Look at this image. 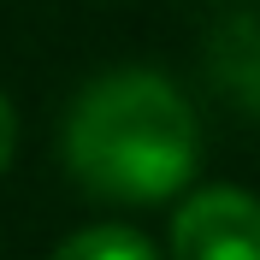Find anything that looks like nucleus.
<instances>
[{"label": "nucleus", "instance_id": "nucleus-1", "mask_svg": "<svg viewBox=\"0 0 260 260\" xmlns=\"http://www.w3.org/2000/svg\"><path fill=\"white\" fill-rule=\"evenodd\" d=\"M201 166L195 107L166 71L118 65L77 89L65 113V172L89 201L160 207Z\"/></svg>", "mask_w": 260, "mask_h": 260}, {"label": "nucleus", "instance_id": "nucleus-2", "mask_svg": "<svg viewBox=\"0 0 260 260\" xmlns=\"http://www.w3.org/2000/svg\"><path fill=\"white\" fill-rule=\"evenodd\" d=\"M172 260H260V195L237 183H213L178 201Z\"/></svg>", "mask_w": 260, "mask_h": 260}, {"label": "nucleus", "instance_id": "nucleus-3", "mask_svg": "<svg viewBox=\"0 0 260 260\" xmlns=\"http://www.w3.org/2000/svg\"><path fill=\"white\" fill-rule=\"evenodd\" d=\"M207 65H213L219 95H225L237 113L260 118V6H248V12H231L225 24L213 30Z\"/></svg>", "mask_w": 260, "mask_h": 260}, {"label": "nucleus", "instance_id": "nucleus-4", "mask_svg": "<svg viewBox=\"0 0 260 260\" xmlns=\"http://www.w3.org/2000/svg\"><path fill=\"white\" fill-rule=\"evenodd\" d=\"M48 260H160V248L130 225H83L71 231Z\"/></svg>", "mask_w": 260, "mask_h": 260}, {"label": "nucleus", "instance_id": "nucleus-5", "mask_svg": "<svg viewBox=\"0 0 260 260\" xmlns=\"http://www.w3.org/2000/svg\"><path fill=\"white\" fill-rule=\"evenodd\" d=\"M12 154H18V113H12V101L0 95V178H6Z\"/></svg>", "mask_w": 260, "mask_h": 260}]
</instances>
